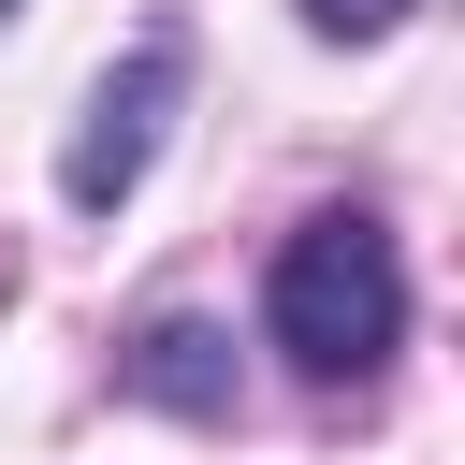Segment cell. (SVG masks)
Returning <instances> with one entry per match:
<instances>
[{"mask_svg":"<svg viewBox=\"0 0 465 465\" xmlns=\"http://www.w3.org/2000/svg\"><path fill=\"white\" fill-rule=\"evenodd\" d=\"M262 320H276V349H291L305 378H378V363L407 349V262H392V232H378L363 203L305 218V232L276 247Z\"/></svg>","mask_w":465,"mask_h":465,"instance_id":"obj_1","label":"cell"},{"mask_svg":"<svg viewBox=\"0 0 465 465\" xmlns=\"http://www.w3.org/2000/svg\"><path fill=\"white\" fill-rule=\"evenodd\" d=\"M0 15H15V0H0Z\"/></svg>","mask_w":465,"mask_h":465,"instance_id":"obj_5","label":"cell"},{"mask_svg":"<svg viewBox=\"0 0 465 465\" xmlns=\"http://www.w3.org/2000/svg\"><path fill=\"white\" fill-rule=\"evenodd\" d=\"M174 87H189V44H131L102 87H87V116H73V145H58V189L102 218V203H131L145 189V160H160V116H174Z\"/></svg>","mask_w":465,"mask_h":465,"instance_id":"obj_2","label":"cell"},{"mask_svg":"<svg viewBox=\"0 0 465 465\" xmlns=\"http://www.w3.org/2000/svg\"><path fill=\"white\" fill-rule=\"evenodd\" d=\"M131 392H160V407L218 421V407H232V334H218V320H160V334L131 349Z\"/></svg>","mask_w":465,"mask_h":465,"instance_id":"obj_3","label":"cell"},{"mask_svg":"<svg viewBox=\"0 0 465 465\" xmlns=\"http://www.w3.org/2000/svg\"><path fill=\"white\" fill-rule=\"evenodd\" d=\"M421 0H305V29H334V44H378V29H407Z\"/></svg>","mask_w":465,"mask_h":465,"instance_id":"obj_4","label":"cell"}]
</instances>
